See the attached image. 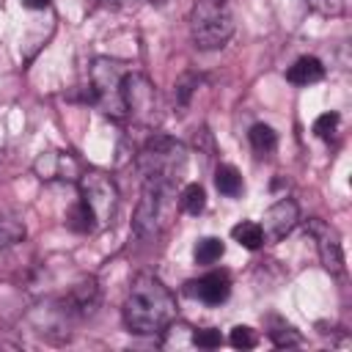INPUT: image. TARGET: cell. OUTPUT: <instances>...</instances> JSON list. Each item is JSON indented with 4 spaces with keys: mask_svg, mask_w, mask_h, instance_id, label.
Returning <instances> with one entry per match:
<instances>
[{
    "mask_svg": "<svg viewBox=\"0 0 352 352\" xmlns=\"http://www.w3.org/2000/svg\"><path fill=\"white\" fill-rule=\"evenodd\" d=\"M102 3H107V6H113V8H121V6H129V0H102Z\"/></svg>",
    "mask_w": 352,
    "mask_h": 352,
    "instance_id": "obj_27",
    "label": "cell"
},
{
    "mask_svg": "<svg viewBox=\"0 0 352 352\" xmlns=\"http://www.w3.org/2000/svg\"><path fill=\"white\" fill-rule=\"evenodd\" d=\"M66 226H69L72 231H77V234H91V231H96V228H94V217H91V212H88L80 201L69 209V214H66Z\"/></svg>",
    "mask_w": 352,
    "mask_h": 352,
    "instance_id": "obj_21",
    "label": "cell"
},
{
    "mask_svg": "<svg viewBox=\"0 0 352 352\" xmlns=\"http://www.w3.org/2000/svg\"><path fill=\"white\" fill-rule=\"evenodd\" d=\"M322 77H324V63H322L319 58H314V55L297 58V60L289 66V72H286V80H289L292 85H314V82H319Z\"/></svg>",
    "mask_w": 352,
    "mask_h": 352,
    "instance_id": "obj_13",
    "label": "cell"
},
{
    "mask_svg": "<svg viewBox=\"0 0 352 352\" xmlns=\"http://www.w3.org/2000/svg\"><path fill=\"white\" fill-rule=\"evenodd\" d=\"M121 96H124V113L143 124V126H151L157 121V110H160V102H157V88L151 85V80L146 74H124V82H121Z\"/></svg>",
    "mask_w": 352,
    "mask_h": 352,
    "instance_id": "obj_7",
    "label": "cell"
},
{
    "mask_svg": "<svg viewBox=\"0 0 352 352\" xmlns=\"http://www.w3.org/2000/svg\"><path fill=\"white\" fill-rule=\"evenodd\" d=\"M190 33L198 50L212 52L228 44L234 36V16L226 0H195L190 11Z\"/></svg>",
    "mask_w": 352,
    "mask_h": 352,
    "instance_id": "obj_3",
    "label": "cell"
},
{
    "mask_svg": "<svg viewBox=\"0 0 352 352\" xmlns=\"http://www.w3.org/2000/svg\"><path fill=\"white\" fill-rule=\"evenodd\" d=\"M311 8H316L319 14H341V6L336 0H305Z\"/></svg>",
    "mask_w": 352,
    "mask_h": 352,
    "instance_id": "obj_26",
    "label": "cell"
},
{
    "mask_svg": "<svg viewBox=\"0 0 352 352\" xmlns=\"http://www.w3.org/2000/svg\"><path fill=\"white\" fill-rule=\"evenodd\" d=\"M338 124H341V116H338V113H322V116L314 121V135L322 138V140H330V138H336Z\"/></svg>",
    "mask_w": 352,
    "mask_h": 352,
    "instance_id": "obj_23",
    "label": "cell"
},
{
    "mask_svg": "<svg viewBox=\"0 0 352 352\" xmlns=\"http://www.w3.org/2000/svg\"><path fill=\"white\" fill-rule=\"evenodd\" d=\"M228 344H231V346H236V349H250V346H256V344H258V336H256V330H253V327H248V324H236V327H231Z\"/></svg>",
    "mask_w": 352,
    "mask_h": 352,
    "instance_id": "obj_24",
    "label": "cell"
},
{
    "mask_svg": "<svg viewBox=\"0 0 352 352\" xmlns=\"http://www.w3.org/2000/svg\"><path fill=\"white\" fill-rule=\"evenodd\" d=\"M179 206L187 212V214H201L204 206H206V190L198 184V182H190L182 195H179Z\"/></svg>",
    "mask_w": 352,
    "mask_h": 352,
    "instance_id": "obj_18",
    "label": "cell"
},
{
    "mask_svg": "<svg viewBox=\"0 0 352 352\" xmlns=\"http://www.w3.org/2000/svg\"><path fill=\"white\" fill-rule=\"evenodd\" d=\"M124 324L135 336H160L176 322V297L173 292L151 272H138L129 283L124 300Z\"/></svg>",
    "mask_w": 352,
    "mask_h": 352,
    "instance_id": "obj_1",
    "label": "cell"
},
{
    "mask_svg": "<svg viewBox=\"0 0 352 352\" xmlns=\"http://www.w3.org/2000/svg\"><path fill=\"white\" fill-rule=\"evenodd\" d=\"M148 3H151V6H165L168 0H148Z\"/></svg>",
    "mask_w": 352,
    "mask_h": 352,
    "instance_id": "obj_28",
    "label": "cell"
},
{
    "mask_svg": "<svg viewBox=\"0 0 352 352\" xmlns=\"http://www.w3.org/2000/svg\"><path fill=\"white\" fill-rule=\"evenodd\" d=\"M25 234L28 231H25V223L22 220H16V217H0V250L22 242Z\"/></svg>",
    "mask_w": 352,
    "mask_h": 352,
    "instance_id": "obj_19",
    "label": "cell"
},
{
    "mask_svg": "<svg viewBox=\"0 0 352 352\" xmlns=\"http://www.w3.org/2000/svg\"><path fill=\"white\" fill-rule=\"evenodd\" d=\"M231 236H234L242 248H248V250H258V248L264 245V231H261V226L253 223V220L236 223V226L231 228Z\"/></svg>",
    "mask_w": 352,
    "mask_h": 352,
    "instance_id": "obj_15",
    "label": "cell"
},
{
    "mask_svg": "<svg viewBox=\"0 0 352 352\" xmlns=\"http://www.w3.org/2000/svg\"><path fill=\"white\" fill-rule=\"evenodd\" d=\"M297 223H300V206L292 198H280L264 212V223L258 226L264 231V242H280L286 234H292Z\"/></svg>",
    "mask_w": 352,
    "mask_h": 352,
    "instance_id": "obj_10",
    "label": "cell"
},
{
    "mask_svg": "<svg viewBox=\"0 0 352 352\" xmlns=\"http://www.w3.org/2000/svg\"><path fill=\"white\" fill-rule=\"evenodd\" d=\"M77 184H80V204L91 212L94 228L102 231V228L113 226L116 212H118V187H116V182L102 170H82Z\"/></svg>",
    "mask_w": 352,
    "mask_h": 352,
    "instance_id": "obj_5",
    "label": "cell"
},
{
    "mask_svg": "<svg viewBox=\"0 0 352 352\" xmlns=\"http://www.w3.org/2000/svg\"><path fill=\"white\" fill-rule=\"evenodd\" d=\"M33 170L41 182H77L82 176V165L72 151H41L33 162Z\"/></svg>",
    "mask_w": 352,
    "mask_h": 352,
    "instance_id": "obj_9",
    "label": "cell"
},
{
    "mask_svg": "<svg viewBox=\"0 0 352 352\" xmlns=\"http://www.w3.org/2000/svg\"><path fill=\"white\" fill-rule=\"evenodd\" d=\"M176 206V182H162V179H143L140 201L135 206L132 228L140 236H154L160 234L173 214Z\"/></svg>",
    "mask_w": 352,
    "mask_h": 352,
    "instance_id": "obj_2",
    "label": "cell"
},
{
    "mask_svg": "<svg viewBox=\"0 0 352 352\" xmlns=\"http://www.w3.org/2000/svg\"><path fill=\"white\" fill-rule=\"evenodd\" d=\"M187 294L206 305H220L231 294V278L226 270H212L195 280H187Z\"/></svg>",
    "mask_w": 352,
    "mask_h": 352,
    "instance_id": "obj_11",
    "label": "cell"
},
{
    "mask_svg": "<svg viewBox=\"0 0 352 352\" xmlns=\"http://www.w3.org/2000/svg\"><path fill=\"white\" fill-rule=\"evenodd\" d=\"M99 300H102V292H99L96 278H82L72 286L69 297L63 300V305H66L63 311H66V316H91V314H96Z\"/></svg>",
    "mask_w": 352,
    "mask_h": 352,
    "instance_id": "obj_12",
    "label": "cell"
},
{
    "mask_svg": "<svg viewBox=\"0 0 352 352\" xmlns=\"http://www.w3.org/2000/svg\"><path fill=\"white\" fill-rule=\"evenodd\" d=\"M248 140H250V146H253L256 154H270V151L278 146V135H275V129H272L270 124H261V121L250 126Z\"/></svg>",
    "mask_w": 352,
    "mask_h": 352,
    "instance_id": "obj_17",
    "label": "cell"
},
{
    "mask_svg": "<svg viewBox=\"0 0 352 352\" xmlns=\"http://www.w3.org/2000/svg\"><path fill=\"white\" fill-rule=\"evenodd\" d=\"M190 344H195V346H201V349H214V346L223 344V336H220V330H214V327H201V330L192 333Z\"/></svg>",
    "mask_w": 352,
    "mask_h": 352,
    "instance_id": "obj_25",
    "label": "cell"
},
{
    "mask_svg": "<svg viewBox=\"0 0 352 352\" xmlns=\"http://www.w3.org/2000/svg\"><path fill=\"white\" fill-rule=\"evenodd\" d=\"M214 187H217V192L226 195V198H239L242 190H245L239 170H236L234 165H228V162H220V165L214 168Z\"/></svg>",
    "mask_w": 352,
    "mask_h": 352,
    "instance_id": "obj_14",
    "label": "cell"
},
{
    "mask_svg": "<svg viewBox=\"0 0 352 352\" xmlns=\"http://www.w3.org/2000/svg\"><path fill=\"white\" fill-rule=\"evenodd\" d=\"M278 324L272 327V330H267V336H270V341L275 344V346H300L302 344V336L292 327V324H286V322H280V319H275Z\"/></svg>",
    "mask_w": 352,
    "mask_h": 352,
    "instance_id": "obj_20",
    "label": "cell"
},
{
    "mask_svg": "<svg viewBox=\"0 0 352 352\" xmlns=\"http://www.w3.org/2000/svg\"><path fill=\"white\" fill-rule=\"evenodd\" d=\"M198 82H201V77H198V74H192V72H187V74H182V77L176 80V88H173V99H176V104H179V107H184V104L190 102V96L195 94Z\"/></svg>",
    "mask_w": 352,
    "mask_h": 352,
    "instance_id": "obj_22",
    "label": "cell"
},
{
    "mask_svg": "<svg viewBox=\"0 0 352 352\" xmlns=\"http://www.w3.org/2000/svg\"><path fill=\"white\" fill-rule=\"evenodd\" d=\"M124 63L116 58H94L91 63V96L96 107L104 116L124 118V96H121V82H124Z\"/></svg>",
    "mask_w": 352,
    "mask_h": 352,
    "instance_id": "obj_6",
    "label": "cell"
},
{
    "mask_svg": "<svg viewBox=\"0 0 352 352\" xmlns=\"http://www.w3.org/2000/svg\"><path fill=\"white\" fill-rule=\"evenodd\" d=\"M223 253H226V245H223V239H217V236H204V239H198L195 248H192L195 264H214V261L223 258Z\"/></svg>",
    "mask_w": 352,
    "mask_h": 352,
    "instance_id": "obj_16",
    "label": "cell"
},
{
    "mask_svg": "<svg viewBox=\"0 0 352 352\" xmlns=\"http://www.w3.org/2000/svg\"><path fill=\"white\" fill-rule=\"evenodd\" d=\"M305 228H308V234L316 239V250H319L322 267H324L330 275H341V272H344V250H341L338 231H336L330 223L319 220V217L305 220Z\"/></svg>",
    "mask_w": 352,
    "mask_h": 352,
    "instance_id": "obj_8",
    "label": "cell"
},
{
    "mask_svg": "<svg viewBox=\"0 0 352 352\" xmlns=\"http://www.w3.org/2000/svg\"><path fill=\"white\" fill-rule=\"evenodd\" d=\"M187 165V148L168 138V135H154L143 143L138 154V168L143 179H162V182H179Z\"/></svg>",
    "mask_w": 352,
    "mask_h": 352,
    "instance_id": "obj_4",
    "label": "cell"
}]
</instances>
